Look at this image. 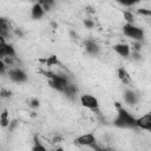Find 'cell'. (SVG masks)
<instances>
[{
  "label": "cell",
  "instance_id": "6da1fadb",
  "mask_svg": "<svg viewBox=\"0 0 151 151\" xmlns=\"http://www.w3.org/2000/svg\"><path fill=\"white\" fill-rule=\"evenodd\" d=\"M117 113L114 119L112 120V124L116 127L119 129H138L137 127V118L127 110L125 109L120 103H116Z\"/></svg>",
  "mask_w": 151,
  "mask_h": 151
},
{
  "label": "cell",
  "instance_id": "7a4b0ae2",
  "mask_svg": "<svg viewBox=\"0 0 151 151\" xmlns=\"http://www.w3.org/2000/svg\"><path fill=\"white\" fill-rule=\"evenodd\" d=\"M41 73L48 79V85L58 91V92H64L65 87L67 86V84L70 83L68 78L66 77V74H61V73H55L52 71H41Z\"/></svg>",
  "mask_w": 151,
  "mask_h": 151
},
{
  "label": "cell",
  "instance_id": "3957f363",
  "mask_svg": "<svg viewBox=\"0 0 151 151\" xmlns=\"http://www.w3.org/2000/svg\"><path fill=\"white\" fill-rule=\"evenodd\" d=\"M123 33L124 35H126L127 38H131L134 41H143L145 37V32L143 28H140L139 26H136L134 24H129V22H126L123 26Z\"/></svg>",
  "mask_w": 151,
  "mask_h": 151
},
{
  "label": "cell",
  "instance_id": "277c9868",
  "mask_svg": "<svg viewBox=\"0 0 151 151\" xmlns=\"http://www.w3.org/2000/svg\"><path fill=\"white\" fill-rule=\"evenodd\" d=\"M79 100H80V104H81L84 107L88 109L90 111L94 112V113L98 114V116H101V114H100V110H99V101H98V99H97L94 96L88 94V93L80 94Z\"/></svg>",
  "mask_w": 151,
  "mask_h": 151
},
{
  "label": "cell",
  "instance_id": "5b68a950",
  "mask_svg": "<svg viewBox=\"0 0 151 151\" xmlns=\"http://www.w3.org/2000/svg\"><path fill=\"white\" fill-rule=\"evenodd\" d=\"M7 76L8 78L13 81V83H17V84H21V83H25L27 81V74L26 72L20 68V67H9L8 68V72H7Z\"/></svg>",
  "mask_w": 151,
  "mask_h": 151
},
{
  "label": "cell",
  "instance_id": "8992f818",
  "mask_svg": "<svg viewBox=\"0 0 151 151\" xmlns=\"http://www.w3.org/2000/svg\"><path fill=\"white\" fill-rule=\"evenodd\" d=\"M97 143H98L97 138L93 133H84L74 139V144L80 145V146H87V147H92Z\"/></svg>",
  "mask_w": 151,
  "mask_h": 151
},
{
  "label": "cell",
  "instance_id": "52a82bcc",
  "mask_svg": "<svg viewBox=\"0 0 151 151\" xmlns=\"http://www.w3.org/2000/svg\"><path fill=\"white\" fill-rule=\"evenodd\" d=\"M0 55H1V58H5V57L15 58V55H17V52H15V48L13 47V45L6 42V39L2 37H0Z\"/></svg>",
  "mask_w": 151,
  "mask_h": 151
},
{
  "label": "cell",
  "instance_id": "ba28073f",
  "mask_svg": "<svg viewBox=\"0 0 151 151\" xmlns=\"http://www.w3.org/2000/svg\"><path fill=\"white\" fill-rule=\"evenodd\" d=\"M137 127L139 130L151 132V110L137 118Z\"/></svg>",
  "mask_w": 151,
  "mask_h": 151
},
{
  "label": "cell",
  "instance_id": "9c48e42d",
  "mask_svg": "<svg viewBox=\"0 0 151 151\" xmlns=\"http://www.w3.org/2000/svg\"><path fill=\"white\" fill-rule=\"evenodd\" d=\"M112 48H113V51H114L118 55H120V57H123V58H129V57L131 55V47H130V45H127V44L119 42V44L113 45Z\"/></svg>",
  "mask_w": 151,
  "mask_h": 151
},
{
  "label": "cell",
  "instance_id": "30bf717a",
  "mask_svg": "<svg viewBox=\"0 0 151 151\" xmlns=\"http://www.w3.org/2000/svg\"><path fill=\"white\" fill-rule=\"evenodd\" d=\"M138 99H139V97H138V94L134 90L126 88L124 91V101H125V104H127L130 106H133L138 103Z\"/></svg>",
  "mask_w": 151,
  "mask_h": 151
},
{
  "label": "cell",
  "instance_id": "8fae6325",
  "mask_svg": "<svg viewBox=\"0 0 151 151\" xmlns=\"http://www.w3.org/2000/svg\"><path fill=\"white\" fill-rule=\"evenodd\" d=\"M84 45H85V50L88 54L91 55H98L99 54V51H100V46L98 45V42L93 39H86L84 41Z\"/></svg>",
  "mask_w": 151,
  "mask_h": 151
},
{
  "label": "cell",
  "instance_id": "7c38bea8",
  "mask_svg": "<svg viewBox=\"0 0 151 151\" xmlns=\"http://www.w3.org/2000/svg\"><path fill=\"white\" fill-rule=\"evenodd\" d=\"M78 93H79V90H78L77 85L76 84H72V83H68L67 86L65 87L64 92H63V94H65V97H67L71 100H76Z\"/></svg>",
  "mask_w": 151,
  "mask_h": 151
},
{
  "label": "cell",
  "instance_id": "4fadbf2b",
  "mask_svg": "<svg viewBox=\"0 0 151 151\" xmlns=\"http://www.w3.org/2000/svg\"><path fill=\"white\" fill-rule=\"evenodd\" d=\"M45 12H46V9L42 7V5L39 2H35L31 8V17L34 20H39L45 15Z\"/></svg>",
  "mask_w": 151,
  "mask_h": 151
},
{
  "label": "cell",
  "instance_id": "5bb4252c",
  "mask_svg": "<svg viewBox=\"0 0 151 151\" xmlns=\"http://www.w3.org/2000/svg\"><path fill=\"white\" fill-rule=\"evenodd\" d=\"M117 77H118V79H119L124 85H131V83H132V79H131L130 73H129V72L126 71V68L123 67V66L118 67V70H117Z\"/></svg>",
  "mask_w": 151,
  "mask_h": 151
},
{
  "label": "cell",
  "instance_id": "9a60e30c",
  "mask_svg": "<svg viewBox=\"0 0 151 151\" xmlns=\"http://www.w3.org/2000/svg\"><path fill=\"white\" fill-rule=\"evenodd\" d=\"M11 24L8 20H6L5 18H1L0 19V37L5 38V39H8L9 35H11Z\"/></svg>",
  "mask_w": 151,
  "mask_h": 151
},
{
  "label": "cell",
  "instance_id": "2e32d148",
  "mask_svg": "<svg viewBox=\"0 0 151 151\" xmlns=\"http://www.w3.org/2000/svg\"><path fill=\"white\" fill-rule=\"evenodd\" d=\"M32 150L33 151H46L47 150L46 146L41 144L38 134H34V137H33V146H32Z\"/></svg>",
  "mask_w": 151,
  "mask_h": 151
},
{
  "label": "cell",
  "instance_id": "e0dca14e",
  "mask_svg": "<svg viewBox=\"0 0 151 151\" xmlns=\"http://www.w3.org/2000/svg\"><path fill=\"white\" fill-rule=\"evenodd\" d=\"M11 120H9V116H8V111L7 110H2L1 114H0V125L1 127H8Z\"/></svg>",
  "mask_w": 151,
  "mask_h": 151
},
{
  "label": "cell",
  "instance_id": "ac0fdd59",
  "mask_svg": "<svg viewBox=\"0 0 151 151\" xmlns=\"http://www.w3.org/2000/svg\"><path fill=\"white\" fill-rule=\"evenodd\" d=\"M116 2H118L119 5L122 6H125V7H131V6H134L136 4H138L140 0H114Z\"/></svg>",
  "mask_w": 151,
  "mask_h": 151
},
{
  "label": "cell",
  "instance_id": "d6986e66",
  "mask_svg": "<svg viewBox=\"0 0 151 151\" xmlns=\"http://www.w3.org/2000/svg\"><path fill=\"white\" fill-rule=\"evenodd\" d=\"M45 63H46V65L47 66H55V65H59L60 63H59V60H58V58L55 57V55H50V57H47V59L45 60Z\"/></svg>",
  "mask_w": 151,
  "mask_h": 151
},
{
  "label": "cell",
  "instance_id": "ffe728a7",
  "mask_svg": "<svg viewBox=\"0 0 151 151\" xmlns=\"http://www.w3.org/2000/svg\"><path fill=\"white\" fill-rule=\"evenodd\" d=\"M37 2L41 4V5H42V7H44L46 11H50V8L54 5L55 0H37Z\"/></svg>",
  "mask_w": 151,
  "mask_h": 151
},
{
  "label": "cell",
  "instance_id": "44dd1931",
  "mask_svg": "<svg viewBox=\"0 0 151 151\" xmlns=\"http://www.w3.org/2000/svg\"><path fill=\"white\" fill-rule=\"evenodd\" d=\"M123 15H124V19H125L126 22H129V24H133V22H134V15L132 14V12L125 11V12L123 13Z\"/></svg>",
  "mask_w": 151,
  "mask_h": 151
},
{
  "label": "cell",
  "instance_id": "7402d4cb",
  "mask_svg": "<svg viewBox=\"0 0 151 151\" xmlns=\"http://www.w3.org/2000/svg\"><path fill=\"white\" fill-rule=\"evenodd\" d=\"M133 60H137V61H139V60H142V51H134V50H131V55H130Z\"/></svg>",
  "mask_w": 151,
  "mask_h": 151
},
{
  "label": "cell",
  "instance_id": "603a6c76",
  "mask_svg": "<svg viewBox=\"0 0 151 151\" xmlns=\"http://www.w3.org/2000/svg\"><path fill=\"white\" fill-rule=\"evenodd\" d=\"M142 47H143L142 41H134V40H133L131 50H134V51H142Z\"/></svg>",
  "mask_w": 151,
  "mask_h": 151
},
{
  "label": "cell",
  "instance_id": "cb8c5ba5",
  "mask_svg": "<svg viewBox=\"0 0 151 151\" xmlns=\"http://www.w3.org/2000/svg\"><path fill=\"white\" fill-rule=\"evenodd\" d=\"M29 106H31L32 109H38V107L40 106V101H39V99H37V98L31 99V100H29Z\"/></svg>",
  "mask_w": 151,
  "mask_h": 151
},
{
  "label": "cell",
  "instance_id": "d4e9b609",
  "mask_svg": "<svg viewBox=\"0 0 151 151\" xmlns=\"http://www.w3.org/2000/svg\"><path fill=\"white\" fill-rule=\"evenodd\" d=\"M84 25H85V27H86V28L91 29V28H93V27H94V21H93V20H91V19H85V20H84Z\"/></svg>",
  "mask_w": 151,
  "mask_h": 151
},
{
  "label": "cell",
  "instance_id": "484cf974",
  "mask_svg": "<svg viewBox=\"0 0 151 151\" xmlns=\"http://www.w3.org/2000/svg\"><path fill=\"white\" fill-rule=\"evenodd\" d=\"M138 13L142 14V15L151 17V9H147V8H139V9H138Z\"/></svg>",
  "mask_w": 151,
  "mask_h": 151
},
{
  "label": "cell",
  "instance_id": "4316f807",
  "mask_svg": "<svg viewBox=\"0 0 151 151\" xmlns=\"http://www.w3.org/2000/svg\"><path fill=\"white\" fill-rule=\"evenodd\" d=\"M11 91H7L6 88H1V92H0V96L1 98H9L11 97Z\"/></svg>",
  "mask_w": 151,
  "mask_h": 151
},
{
  "label": "cell",
  "instance_id": "83f0119b",
  "mask_svg": "<svg viewBox=\"0 0 151 151\" xmlns=\"http://www.w3.org/2000/svg\"><path fill=\"white\" fill-rule=\"evenodd\" d=\"M17 124H18V122H17V120H12V122L9 123V125H8V129L12 131V130H13V129L17 126Z\"/></svg>",
  "mask_w": 151,
  "mask_h": 151
}]
</instances>
